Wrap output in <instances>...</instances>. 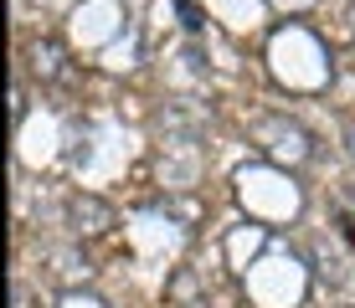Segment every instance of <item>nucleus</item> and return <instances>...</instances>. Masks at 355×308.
<instances>
[{"label": "nucleus", "instance_id": "obj_1", "mask_svg": "<svg viewBox=\"0 0 355 308\" xmlns=\"http://www.w3.org/2000/svg\"><path fill=\"white\" fill-rule=\"evenodd\" d=\"M26 67H31V78H42V82H67V46L57 42V36H36L26 46Z\"/></svg>", "mask_w": 355, "mask_h": 308}, {"label": "nucleus", "instance_id": "obj_2", "mask_svg": "<svg viewBox=\"0 0 355 308\" xmlns=\"http://www.w3.org/2000/svg\"><path fill=\"white\" fill-rule=\"evenodd\" d=\"M67 221H72V231H83V237H98V231L114 226V211H108L98 195H72L67 201Z\"/></svg>", "mask_w": 355, "mask_h": 308}, {"label": "nucleus", "instance_id": "obj_3", "mask_svg": "<svg viewBox=\"0 0 355 308\" xmlns=\"http://www.w3.org/2000/svg\"><path fill=\"white\" fill-rule=\"evenodd\" d=\"M10 118H26V88H21V82H16V88H10Z\"/></svg>", "mask_w": 355, "mask_h": 308}, {"label": "nucleus", "instance_id": "obj_4", "mask_svg": "<svg viewBox=\"0 0 355 308\" xmlns=\"http://www.w3.org/2000/svg\"><path fill=\"white\" fill-rule=\"evenodd\" d=\"M10 308H36V303H31V288H26V282H16V288H10Z\"/></svg>", "mask_w": 355, "mask_h": 308}, {"label": "nucleus", "instance_id": "obj_5", "mask_svg": "<svg viewBox=\"0 0 355 308\" xmlns=\"http://www.w3.org/2000/svg\"><path fill=\"white\" fill-rule=\"evenodd\" d=\"M345 150H350V159H355V129L345 134Z\"/></svg>", "mask_w": 355, "mask_h": 308}]
</instances>
